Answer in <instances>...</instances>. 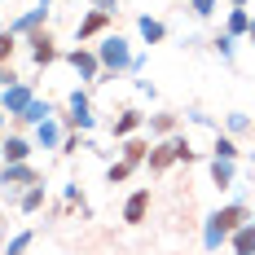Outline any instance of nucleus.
<instances>
[{"label":"nucleus","mask_w":255,"mask_h":255,"mask_svg":"<svg viewBox=\"0 0 255 255\" xmlns=\"http://www.w3.org/2000/svg\"><path fill=\"white\" fill-rule=\"evenodd\" d=\"M207 220H211L216 229L225 233V238H233V233L242 229V225H251L255 216H251V207H247V203H225V207H220V211H211Z\"/></svg>","instance_id":"1"},{"label":"nucleus","mask_w":255,"mask_h":255,"mask_svg":"<svg viewBox=\"0 0 255 255\" xmlns=\"http://www.w3.org/2000/svg\"><path fill=\"white\" fill-rule=\"evenodd\" d=\"M97 62H102V71H128L132 66V53H128V40L119 35H110L102 49H97Z\"/></svg>","instance_id":"2"},{"label":"nucleus","mask_w":255,"mask_h":255,"mask_svg":"<svg viewBox=\"0 0 255 255\" xmlns=\"http://www.w3.org/2000/svg\"><path fill=\"white\" fill-rule=\"evenodd\" d=\"M0 185H4V189H31V185H40V172H35L31 163H4Z\"/></svg>","instance_id":"3"},{"label":"nucleus","mask_w":255,"mask_h":255,"mask_svg":"<svg viewBox=\"0 0 255 255\" xmlns=\"http://www.w3.org/2000/svg\"><path fill=\"white\" fill-rule=\"evenodd\" d=\"M26 44H31V62H35V66H53V62H57V40H53V31L26 35Z\"/></svg>","instance_id":"4"},{"label":"nucleus","mask_w":255,"mask_h":255,"mask_svg":"<svg viewBox=\"0 0 255 255\" xmlns=\"http://www.w3.org/2000/svg\"><path fill=\"white\" fill-rule=\"evenodd\" d=\"M172 163H176V141H172V136H167V141H154V145H150V158H145L150 176H163Z\"/></svg>","instance_id":"5"},{"label":"nucleus","mask_w":255,"mask_h":255,"mask_svg":"<svg viewBox=\"0 0 255 255\" xmlns=\"http://www.w3.org/2000/svg\"><path fill=\"white\" fill-rule=\"evenodd\" d=\"M141 128H145V115H141L136 106H128V110H119V119L110 124V136H115V141H128V136H136Z\"/></svg>","instance_id":"6"},{"label":"nucleus","mask_w":255,"mask_h":255,"mask_svg":"<svg viewBox=\"0 0 255 255\" xmlns=\"http://www.w3.org/2000/svg\"><path fill=\"white\" fill-rule=\"evenodd\" d=\"M145 128H150V136H154V141H167V136H176V132H180V115H172V110L145 115Z\"/></svg>","instance_id":"7"},{"label":"nucleus","mask_w":255,"mask_h":255,"mask_svg":"<svg viewBox=\"0 0 255 255\" xmlns=\"http://www.w3.org/2000/svg\"><path fill=\"white\" fill-rule=\"evenodd\" d=\"M150 216V189H132L124 203V225H145Z\"/></svg>","instance_id":"8"},{"label":"nucleus","mask_w":255,"mask_h":255,"mask_svg":"<svg viewBox=\"0 0 255 255\" xmlns=\"http://www.w3.org/2000/svg\"><path fill=\"white\" fill-rule=\"evenodd\" d=\"M31 102H35L31 84H13V88H4V97H0V110H4V115H22Z\"/></svg>","instance_id":"9"},{"label":"nucleus","mask_w":255,"mask_h":255,"mask_svg":"<svg viewBox=\"0 0 255 255\" xmlns=\"http://www.w3.org/2000/svg\"><path fill=\"white\" fill-rule=\"evenodd\" d=\"M66 62L79 71V79H97V75H102V62H97V53H88V49H71V53H66Z\"/></svg>","instance_id":"10"},{"label":"nucleus","mask_w":255,"mask_h":255,"mask_svg":"<svg viewBox=\"0 0 255 255\" xmlns=\"http://www.w3.org/2000/svg\"><path fill=\"white\" fill-rule=\"evenodd\" d=\"M106 26H110V13H106V9H93V13H88V18H84V22L75 26L79 44H84V40H93V35H102Z\"/></svg>","instance_id":"11"},{"label":"nucleus","mask_w":255,"mask_h":255,"mask_svg":"<svg viewBox=\"0 0 255 255\" xmlns=\"http://www.w3.org/2000/svg\"><path fill=\"white\" fill-rule=\"evenodd\" d=\"M150 145H154V141H145V136L136 132V136H128V141H124V150H119V154H124L132 167H141V163L150 158Z\"/></svg>","instance_id":"12"},{"label":"nucleus","mask_w":255,"mask_h":255,"mask_svg":"<svg viewBox=\"0 0 255 255\" xmlns=\"http://www.w3.org/2000/svg\"><path fill=\"white\" fill-rule=\"evenodd\" d=\"M233 180H238V167L229 158H211V185L216 189H233Z\"/></svg>","instance_id":"13"},{"label":"nucleus","mask_w":255,"mask_h":255,"mask_svg":"<svg viewBox=\"0 0 255 255\" xmlns=\"http://www.w3.org/2000/svg\"><path fill=\"white\" fill-rule=\"evenodd\" d=\"M31 158V141L26 136H4V163H26Z\"/></svg>","instance_id":"14"},{"label":"nucleus","mask_w":255,"mask_h":255,"mask_svg":"<svg viewBox=\"0 0 255 255\" xmlns=\"http://www.w3.org/2000/svg\"><path fill=\"white\" fill-rule=\"evenodd\" d=\"M229 242H233V255H255V220H251V225H242Z\"/></svg>","instance_id":"15"},{"label":"nucleus","mask_w":255,"mask_h":255,"mask_svg":"<svg viewBox=\"0 0 255 255\" xmlns=\"http://www.w3.org/2000/svg\"><path fill=\"white\" fill-rule=\"evenodd\" d=\"M44 119H53V106H49V102H40V97H35V102L26 106L22 115H18V124H35V128L44 124Z\"/></svg>","instance_id":"16"},{"label":"nucleus","mask_w":255,"mask_h":255,"mask_svg":"<svg viewBox=\"0 0 255 255\" xmlns=\"http://www.w3.org/2000/svg\"><path fill=\"white\" fill-rule=\"evenodd\" d=\"M35 136H40L44 150H57V145H62V124H57V119H44V124L35 128Z\"/></svg>","instance_id":"17"},{"label":"nucleus","mask_w":255,"mask_h":255,"mask_svg":"<svg viewBox=\"0 0 255 255\" xmlns=\"http://www.w3.org/2000/svg\"><path fill=\"white\" fill-rule=\"evenodd\" d=\"M18 207H22V211H40V207H44V180L31 185V189H22V194H18Z\"/></svg>","instance_id":"18"},{"label":"nucleus","mask_w":255,"mask_h":255,"mask_svg":"<svg viewBox=\"0 0 255 255\" xmlns=\"http://www.w3.org/2000/svg\"><path fill=\"white\" fill-rule=\"evenodd\" d=\"M211 158H238V141H233L229 132H216V145H211Z\"/></svg>","instance_id":"19"},{"label":"nucleus","mask_w":255,"mask_h":255,"mask_svg":"<svg viewBox=\"0 0 255 255\" xmlns=\"http://www.w3.org/2000/svg\"><path fill=\"white\" fill-rule=\"evenodd\" d=\"M132 172H136V167H132L128 158H119V163L106 167V180H110V185H124V180H132Z\"/></svg>","instance_id":"20"},{"label":"nucleus","mask_w":255,"mask_h":255,"mask_svg":"<svg viewBox=\"0 0 255 255\" xmlns=\"http://www.w3.org/2000/svg\"><path fill=\"white\" fill-rule=\"evenodd\" d=\"M141 35H145V44H158V40H163V35H167V31H163V22H154V18H141Z\"/></svg>","instance_id":"21"},{"label":"nucleus","mask_w":255,"mask_h":255,"mask_svg":"<svg viewBox=\"0 0 255 255\" xmlns=\"http://www.w3.org/2000/svg\"><path fill=\"white\" fill-rule=\"evenodd\" d=\"M13 49H18V35H13V31H0V66H9Z\"/></svg>","instance_id":"22"},{"label":"nucleus","mask_w":255,"mask_h":255,"mask_svg":"<svg viewBox=\"0 0 255 255\" xmlns=\"http://www.w3.org/2000/svg\"><path fill=\"white\" fill-rule=\"evenodd\" d=\"M31 242H35V233L22 229L18 238H13V242H9V247H4V255H26V247H31Z\"/></svg>","instance_id":"23"},{"label":"nucleus","mask_w":255,"mask_h":255,"mask_svg":"<svg viewBox=\"0 0 255 255\" xmlns=\"http://www.w3.org/2000/svg\"><path fill=\"white\" fill-rule=\"evenodd\" d=\"M242 31H251V18H247V9H233L229 13V35H242Z\"/></svg>","instance_id":"24"},{"label":"nucleus","mask_w":255,"mask_h":255,"mask_svg":"<svg viewBox=\"0 0 255 255\" xmlns=\"http://www.w3.org/2000/svg\"><path fill=\"white\" fill-rule=\"evenodd\" d=\"M225 132H229V136H238V132H251V119H247V115H238V110H233L229 119H225Z\"/></svg>","instance_id":"25"},{"label":"nucleus","mask_w":255,"mask_h":255,"mask_svg":"<svg viewBox=\"0 0 255 255\" xmlns=\"http://www.w3.org/2000/svg\"><path fill=\"white\" fill-rule=\"evenodd\" d=\"M203 242H207V251H216V247H220V242H229V238H225V233H220L216 225H211V220H207V229H203Z\"/></svg>","instance_id":"26"},{"label":"nucleus","mask_w":255,"mask_h":255,"mask_svg":"<svg viewBox=\"0 0 255 255\" xmlns=\"http://www.w3.org/2000/svg\"><path fill=\"white\" fill-rule=\"evenodd\" d=\"M216 53L220 57H233V35H216Z\"/></svg>","instance_id":"27"},{"label":"nucleus","mask_w":255,"mask_h":255,"mask_svg":"<svg viewBox=\"0 0 255 255\" xmlns=\"http://www.w3.org/2000/svg\"><path fill=\"white\" fill-rule=\"evenodd\" d=\"M211 4H216V0H194V13H198V18H207V13H211Z\"/></svg>","instance_id":"28"},{"label":"nucleus","mask_w":255,"mask_h":255,"mask_svg":"<svg viewBox=\"0 0 255 255\" xmlns=\"http://www.w3.org/2000/svg\"><path fill=\"white\" fill-rule=\"evenodd\" d=\"M97 9H106V13H115V0H93Z\"/></svg>","instance_id":"29"},{"label":"nucleus","mask_w":255,"mask_h":255,"mask_svg":"<svg viewBox=\"0 0 255 255\" xmlns=\"http://www.w3.org/2000/svg\"><path fill=\"white\" fill-rule=\"evenodd\" d=\"M247 35H251V44H255V22H251V31H247Z\"/></svg>","instance_id":"30"},{"label":"nucleus","mask_w":255,"mask_h":255,"mask_svg":"<svg viewBox=\"0 0 255 255\" xmlns=\"http://www.w3.org/2000/svg\"><path fill=\"white\" fill-rule=\"evenodd\" d=\"M0 158H4V141H0Z\"/></svg>","instance_id":"31"},{"label":"nucleus","mask_w":255,"mask_h":255,"mask_svg":"<svg viewBox=\"0 0 255 255\" xmlns=\"http://www.w3.org/2000/svg\"><path fill=\"white\" fill-rule=\"evenodd\" d=\"M0 124H4V110H0Z\"/></svg>","instance_id":"32"},{"label":"nucleus","mask_w":255,"mask_h":255,"mask_svg":"<svg viewBox=\"0 0 255 255\" xmlns=\"http://www.w3.org/2000/svg\"><path fill=\"white\" fill-rule=\"evenodd\" d=\"M0 225H4V216H0Z\"/></svg>","instance_id":"33"}]
</instances>
